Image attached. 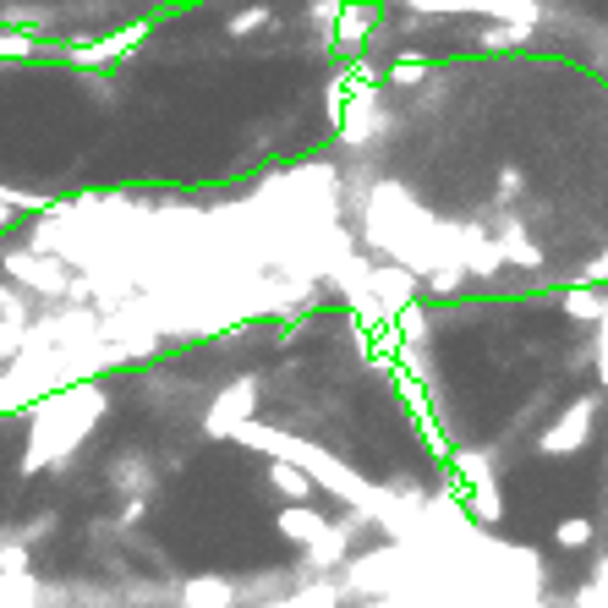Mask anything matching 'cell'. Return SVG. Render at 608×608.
<instances>
[{
	"label": "cell",
	"instance_id": "3",
	"mask_svg": "<svg viewBox=\"0 0 608 608\" xmlns=\"http://www.w3.org/2000/svg\"><path fill=\"white\" fill-rule=\"evenodd\" d=\"M149 34V23H132V28H121V34H110V39H94V45H72V50H61L72 67H110V61H121L138 39Z\"/></svg>",
	"mask_w": 608,
	"mask_h": 608
},
{
	"label": "cell",
	"instance_id": "4",
	"mask_svg": "<svg viewBox=\"0 0 608 608\" xmlns=\"http://www.w3.org/2000/svg\"><path fill=\"white\" fill-rule=\"evenodd\" d=\"M0 608H45V581L28 575H0Z\"/></svg>",
	"mask_w": 608,
	"mask_h": 608
},
{
	"label": "cell",
	"instance_id": "6",
	"mask_svg": "<svg viewBox=\"0 0 608 608\" xmlns=\"http://www.w3.org/2000/svg\"><path fill=\"white\" fill-rule=\"evenodd\" d=\"M28 56H39V39H34V34L0 28V61H28Z\"/></svg>",
	"mask_w": 608,
	"mask_h": 608
},
{
	"label": "cell",
	"instance_id": "9",
	"mask_svg": "<svg viewBox=\"0 0 608 608\" xmlns=\"http://www.w3.org/2000/svg\"><path fill=\"white\" fill-rule=\"evenodd\" d=\"M23 346H28V329H17V324H0V362H17L23 356Z\"/></svg>",
	"mask_w": 608,
	"mask_h": 608
},
{
	"label": "cell",
	"instance_id": "7",
	"mask_svg": "<svg viewBox=\"0 0 608 608\" xmlns=\"http://www.w3.org/2000/svg\"><path fill=\"white\" fill-rule=\"evenodd\" d=\"M0 324H17V329H28V302H23L12 285H0Z\"/></svg>",
	"mask_w": 608,
	"mask_h": 608
},
{
	"label": "cell",
	"instance_id": "8",
	"mask_svg": "<svg viewBox=\"0 0 608 608\" xmlns=\"http://www.w3.org/2000/svg\"><path fill=\"white\" fill-rule=\"evenodd\" d=\"M0 209H45V192H28V187H7L0 182Z\"/></svg>",
	"mask_w": 608,
	"mask_h": 608
},
{
	"label": "cell",
	"instance_id": "10",
	"mask_svg": "<svg viewBox=\"0 0 608 608\" xmlns=\"http://www.w3.org/2000/svg\"><path fill=\"white\" fill-rule=\"evenodd\" d=\"M12 225V209H0V231H7Z\"/></svg>",
	"mask_w": 608,
	"mask_h": 608
},
{
	"label": "cell",
	"instance_id": "1",
	"mask_svg": "<svg viewBox=\"0 0 608 608\" xmlns=\"http://www.w3.org/2000/svg\"><path fill=\"white\" fill-rule=\"evenodd\" d=\"M110 395L105 384H67L56 395H45L28 417V449H23V471H45V466H67L72 449L100 428Z\"/></svg>",
	"mask_w": 608,
	"mask_h": 608
},
{
	"label": "cell",
	"instance_id": "2",
	"mask_svg": "<svg viewBox=\"0 0 608 608\" xmlns=\"http://www.w3.org/2000/svg\"><path fill=\"white\" fill-rule=\"evenodd\" d=\"M0 269H7L12 280H23L28 291H39V296H78V274L61 264V258H50V253H34V247H12L7 258H0Z\"/></svg>",
	"mask_w": 608,
	"mask_h": 608
},
{
	"label": "cell",
	"instance_id": "5",
	"mask_svg": "<svg viewBox=\"0 0 608 608\" xmlns=\"http://www.w3.org/2000/svg\"><path fill=\"white\" fill-rule=\"evenodd\" d=\"M182 603H187V608H225V603H231V581L198 575V581L182 586Z\"/></svg>",
	"mask_w": 608,
	"mask_h": 608
}]
</instances>
